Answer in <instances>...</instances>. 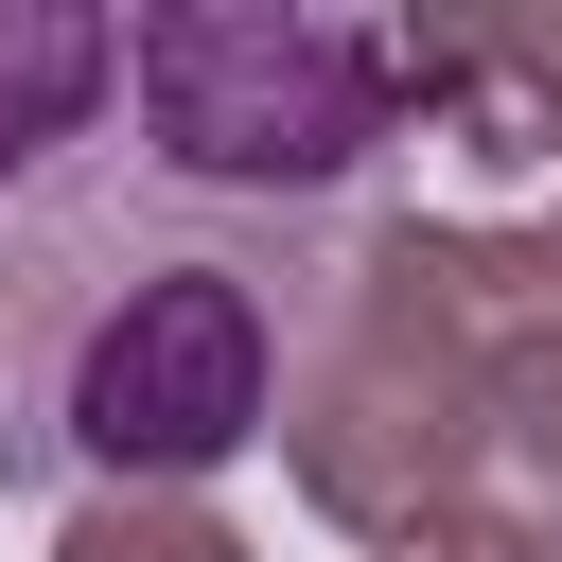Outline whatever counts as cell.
<instances>
[{"label": "cell", "instance_id": "cell-2", "mask_svg": "<svg viewBox=\"0 0 562 562\" xmlns=\"http://www.w3.org/2000/svg\"><path fill=\"white\" fill-rule=\"evenodd\" d=\"M544 316H562V193L509 211V228L404 211V228L334 281V316L299 334V386H281V474H299V509L351 527V544L439 527V509L474 492V386H492V351L544 334Z\"/></svg>", "mask_w": 562, "mask_h": 562}, {"label": "cell", "instance_id": "cell-1", "mask_svg": "<svg viewBox=\"0 0 562 562\" xmlns=\"http://www.w3.org/2000/svg\"><path fill=\"white\" fill-rule=\"evenodd\" d=\"M386 228L404 211L369 193H299L176 140L140 105L123 18H0V492H53V404L123 316H158L176 281H281L334 316Z\"/></svg>", "mask_w": 562, "mask_h": 562}, {"label": "cell", "instance_id": "cell-5", "mask_svg": "<svg viewBox=\"0 0 562 562\" xmlns=\"http://www.w3.org/2000/svg\"><path fill=\"white\" fill-rule=\"evenodd\" d=\"M53 562H246V527L211 492H88L53 527Z\"/></svg>", "mask_w": 562, "mask_h": 562}, {"label": "cell", "instance_id": "cell-6", "mask_svg": "<svg viewBox=\"0 0 562 562\" xmlns=\"http://www.w3.org/2000/svg\"><path fill=\"white\" fill-rule=\"evenodd\" d=\"M369 562H544V544H509L492 509H439V527H404V544H369Z\"/></svg>", "mask_w": 562, "mask_h": 562}, {"label": "cell", "instance_id": "cell-4", "mask_svg": "<svg viewBox=\"0 0 562 562\" xmlns=\"http://www.w3.org/2000/svg\"><path fill=\"white\" fill-rule=\"evenodd\" d=\"M457 509H492L509 544L562 562V316L492 351V386H474V492Z\"/></svg>", "mask_w": 562, "mask_h": 562}, {"label": "cell", "instance_id": "cell-3", "mask_svg": "<svg viewBox=\"0 0 562 562\" xmlns=\"http://www.w3.org/2000/svg\"><path fill=\"white\" fill-rule=\"evenodd\" d=\"M404 123L474 176H544L562 158V18L544 0H457L404 18Z\"/></svg>", "mask_w": 562, "mask_h": 562}]
</instances>
